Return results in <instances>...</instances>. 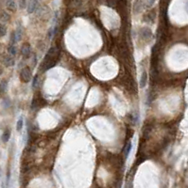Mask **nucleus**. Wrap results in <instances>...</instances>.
Wrapping results in <instances>:
<instances>
[{
	"label": "nucleus",
	"instance_id": "obj_1",
	"mask_svg": "<svg viewBox=\"0 0 188 188\" xmlns=\"http://www.w3.org/2000/svg\"><path fill=\"white\" fill-rule=\"evenodd\" d=\"M57 59H58V49L56 47H51L46 53V56H45L42 69H44V71H47L48 69L52 68L56 64Z\"/></svg>",
	"mask_w": 188,
	"mask_h": 188
},
{
	"label": "nucleus",
	"instance_id": "obj_2",
	"mask_svg": "<svg viewBox=\"0 0 188 188\" xmlns=\"http://www.w3.org/2000/svg\"><path fill=\"white\" fill-rule=\"evenodd\" d=\"M32 77V73L31 70L28 66H26L22 68V70L20 71V80L23 83H28L30 82Z\"/></svg>",
	"mask_w": 188,
	"mask_h": 188
},
{
	"label": "nucleus",
	"instance_id": "obj_3",
	"mask_svg": "<svg viewBox=\"0 0 188 188\" xmlns=\"http://www.w3.org/2000/svg\"><path fill=\"white\" fill-rule=\"evenodd\" d=\"M20 52H21V56L24 57V59H28L31 55V46L30 43H27V42L24 43L21 47Z\"/></svg>",
	"mask_w": 188,
	"mask_h": 188
},
{
	"label": "nucleus",
	"instance_id": "obj_4",
	"mask_svg": "<svg viewBox=\"0 0 188 188\" xmlns=\"http://www.w3.org/2000/svg\"><path fill=\"white\" fill-rule=\"evenodd\" d=\"M3 64L6 67H12L15 65V59L14 56H12L9 55H6L3 59Z\"/></svg>",
	"mask_w": 188,
	"mask_h": 188
},
{
	"label": "nucleus",
	"instance_id": "obj_5",
	"mask_svg": "<svg viewBox=\"0 0 188 188\" xmlns=\"http://www.w3.org/2000/svg\"><path fill=\"white\" fill-rule=\"evenodd\" d=\"M11 136H12V132H11V130H9V129H6V130H5V131L3 132L2 136H1L2 141H3L4 143L9 142V138H11Z\"/></svg>",
	"mask_w": 188,
	"mask_h": 188
},
{
	"label": "nucleus",
	"instance_id": "obj_6",
	"mask_svg": "<svg viewBox=\"0 0 188 188\" xmlns=\"http://www.w3.org/2000/svg\"><path fill=\"white\" fill-rule=\"evenodd\" d=\"M147 82H148V74L147 71H143V74H141V77H140V81H139V84H140V86L142 89L146 86Z\"/></svg>",
	"mask_w": 188,
	"mask_h": 188
},
{
	"label": "nucleus",
	"instance_id": "obj_7",
	"mask_svg": "<svg viewBox=\"0 0 188 188\" xmlns=\"http://www.w3.org/2000/svg\"><path fill=\"white\" fill-rule=\"evenodd\" d=\"M7 89H8V81L5 79L1 80V82H0V95H4L6 93Z\"/></svg>",
	"mask_w": 188,
	"mask_h": 188
},
{
	"label": "nucleus",
	"instance_id": "obj_8",
	"mask_svg": "<svg viewBox=\"0 0 188 188\" xmlns=\"http://www.w3.org/2000/svg\"><path fill=\"white\" fill-rule=\"evenodd\" d=\"M141 36L143 39H145V40H148V39L151 37V31L149 30L148 28H142Z\"/></svg>",
	"mask_w": 188,
	"mask_h": 188
},
{
	"label": "nucleus",
	"instance_id": "obj_9",
	"mask_svg": "<svg viewBox=\"0 0 188 188\" xmlns=\"http://www.w3.org/2000/svg\"><path fill=\"white\" fill-rule=\"evenodd\" d=\"M132 141H129L127 143V145L125 146V150H124V154H125V157L128 158V156L129 155V152L132 151Z\"/></svg>",
	"mask_w": 188,
	"mask_h": 188
},
{
	"label": "nucleus",
	"instance_id": "obj_10",
	"mask_svg": "<svg viewBox=\"0 0 188 188\" xmlns=\"http://www.w3.org/2000/svg\"><path fill=\"white\" fill-rule=\"evenodd\" d=\"M7 8L12 11H15L16 9V3L14 0H8L7 1Z\"/></svg>",
	"mask_w": 188,
	"mask_h": 188
},
{
	"label": "nucleus",
	"instance_id": "obj_11",
	"mask_svg": "<svg viewBox=\"0 0 188 188\" xmlns=\"http://www.w3.org/2000/svg\"><path fill=\"white\" fill-rule=\"evenodd\" d=\"M8 53H9V55L12 56H16V54H17V47L15 45H9L8 47Z\"/></svg>",
	"mask_w": 188,
	"mask_h": 188
},
{
	"label": "nucleus",
	"instance_id": "obj_12",
	"mask_svg": "<svg viewBox=\"0 0 188 188\" xmlns=\"http://www.w3.org/2000/svg\"><path fill=\"white\" fill-rule=\"evenodd\" d=\"M23 127H24V119L21 117L20 119L17 120V122H16V131L17 132H21Z\"/></svg>",
	"mask_w": 188,
	"mask_h": 188
},
{
	"label": "nucleus",
	"instance_id": "obj_13",
	"mask_svg": "<svg viewBox=\"0 0 188 188\" xmlns=\"http://www.w3.org/2000/svg\"><path fill=\"white\" fill-rule=\"evenodd\" d=\"M6 34H7V26L4 24L0 23V38L4 37Z\"/></svg>",
	"mask_w": 188,
	"mask_h": 188
},
{
	"label": "nucleus",
	"instance_id": "obj_14",
	"mask_svg": "<svg viewBox=\"0 0 188 188\" xmlns=\"http://www.w3.org/2000/svg\"><path fill=\"white\" fill-rule=\"evenodd\" d=\"M38 80H39V78H38V75H36L34 77V79H33V85H32L33 89H36L38 86Z\"/></svg>",
	"mask_w": 188,
	"mask_h": 188
},
{
	"label": "nucleus",
	"instance_id": "obj_15",
	"mask_svg": "<svg viewBox=\"0 0 188 188\" xmlns=\"http://www.w3.org/2000/svg\"><path fill=\"white\" fill-rule=\"evenodd\" d=\"M125 188H132V180H128V182H126V185H125Z\"/></svg>",
	"mask_w": 188,
	"mask_h": 188
},
{
	"label": "nucleus",
	"instance_id": "obj_16",
	"mask_svg": "<svg viewBox=\"0 0 188 188\" xmlns=\"http://www.w3.org/2000/svg\"><path fill=\"white\" fill-rule=\"evenodd\" d=\"M138 117H139L138 114H134V115H133V118H132V119H133V122H135V123L138 122Z\"/></svg>",
	"mask_w": 188,
	"mask_h": 188
}]
</instances>
